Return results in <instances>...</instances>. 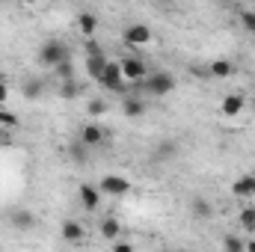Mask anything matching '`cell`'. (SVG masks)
<instances>
[{"mask_svg":"<svg viewBox=\"0 0 255 252\" xmlns=\"http://www.w3.org/2000/svg\"><path fill=\"white\" fill-rule=\"evenodd\" d=\"M142 83H145L142 89H145L151 98H163V95L175 92V86H178V80H175L172 71H151V74H145Z\"/></svg>","mask_w":255,"mask_h":252,"instance_id":"6da1fadb","label":"cell"},{"mask_svg":"<svg viewBox=\"0 0 255 252\" xmlns=\"http://www.w3.org/2000/svg\"><path fill=\"white\" fill-rule=\"evenodd\" d=\"M68 57H71V51H68V45H65L63 39H48L39 48V65L42 68H54L57 63H63Z\"/></svg>","mask_w":255,"mask_h":252,"instance_id":"7a4b0ae2","label":"cell"},{"mask_svg":"<svg viewBox=\"0 0 255 252\" xmlns=\"http://www.w3.org/2000/svg\"><path fill=\"white\" fill-rule=\"evenodd\" d=\"M122 42L128 48H148L154 42V33H151L148 24H128L122 30Z\"/></svg>","mask_w":255,"mask_h":252,"instance_id":"3957f363","label":"cell"},{"mask_svg":"<svg viewBox=\"0 0 255 252\" xmlns=\"http://www.w3.org/2000/svg\"><path fill=\"white\" fill-rule=\"evenodd\" d=\"M98 83H101L104 89H110V92H125V89H128L125 74H122L119 63H113V60H107V65H104V74L98 77Z\"/></svg>","mask_w":255,"mask_h":252,"instance_id":"277c9868","label":"cell"},{"mask_svg":"<svg viewBox=\"0 0 255 252\" xmlns=\"http://www.w3.org/2000/svg\"><path fill=\"white\" fill-rule=\"evenodd\" d=\"M119 68H122V74H125L128 83H142L145 74H148V68H145V63H142L139 57H125V60H119Z\"/></svg>","mask_w":255,"mask_h":252,"instance_id":"5b68a950","label":"cell"},{"mask_svg":"<svg viewBox=\"0 0 255 252\" xmlns=\"http://www.w3.org/2000/svg\"><path fill=\"white\" fill-rule=\"evenodd\" d=\"M98 187H101V193H104V196L119 199V196H128V193H130V181H128L125 175H104Z\"/></svg>","mask_w":255,"mask_h":252,"instance_id":"8992f818","label":"cell"},{"mask_svg":"<svg viewBox=\"0 0 255 252\" xmlns=\"http://www.w3.org/2000/svg\"><path fill=\"white\" fill-rule=\"evenodd\" d=\"M9 223H12V229H18V232H33V229L39 226V217H36L33 211H27V208H15V211L9 214Z\"/></svg>","mask_w":255,"mask_h":252,"instance_id":"52a82bcc","label":"cell"},{"mask_svg":"<svg viewBox=\"0 0 255 252\" xmlns=\"http://www.w3.org/2000/svg\"><path fill=\"white\" fill-rule=\"evenodd\" d=\"M89 148H98V145H104V139H107V130L104 125H98V122H86V125L80 127V133H77Z\"/></svg>","mask_w":255,"mask_h":252,"instance_id":"ba28073f","label":"cell"},{"mask_svg":"<svg viewBox=\"0 0 255 252\" xmlns=\"http://www.w3.org/2000/svg\"><path fill=\"white\" fill-rule=\"evenodd\" d=\"M178 157V142L175 139H160L157 145H154V151H151V160L154 163H169V160H175Z\"/></svg>","mask_w":255,"mask_h":252,"instance_id":"9c48e42d","label":"cell"},{"mask_svg":"<svg viewBox=\"0 0 255 252\" xmlns=\"http://www.w3.org/2000/svg\"><path fill=\"white\" fill-rule=\"evenodd\" d=\"M101 187H92V184H80L77 190V199H80V205L86 208V211H98V205H101Z\"/></svg>","mask_w":255,"mask_h":252,"instance_id":"30bf717a","label":"cell"},{"mask_svg":"<svg viewBox=\"0 0 255 252\" xmlns=\"http://www.w3.org/2000/svg\"><path fill=\"white\" fill-rule=\"evenodd\" d=\"M244 110H247L244 95H226V98L220 101V113H223L226 119H235V116H241Z\"/></svg>","mask_w":255,"mask_h":252,"instance_id":"8fae6325","label":"cell"},{"mask_svg":"<svg viewBox=\"0 0 255 252\" xmlns=\"http://www.w3.org/2000/svg\"><path fill=\"white\" fill-rule=\"evenodd\" d=\"M104 65H107V57H104V51H95V54H89L86 57V74L98 83V77L104 74Z\"/></svg>","mask_w":255,"mask_h":252,"instance_id":"7c38bea8","label":"cell"},{"mask_svg":"<svg viewBox=\"0 0 255 252\" xmlns=\"http://www.w3.org/2000/svg\"><path fill=\"white\" fill-rule=\"evenodd\" d=\"M122 113H125L128 119L142 116V113H145V101H142L139 95H125V98H122Z\"/></svg>","mask_w":255,"mask_h":252,"instance_id":"4fadbf2b","label":"cell"},{"mask_svg":"<svg viewBox=\"0 0 255 252\" xmlns=\"http://www.w3.org/2000/svg\"><path fill=\"white\" fill-rule=\"evenodd\" d=\"M60 235H63L68 244H83V235H86V232H83V226H80L77 220H65L63 229H60Z\"/></svg>","mask_w":255,"mask_h":252,"instance_id":"5bb4252c","label":"cell"},{"mask_svg":"<svg viewBox=\"0 0 255 252\" xmlns=\"http://www.w3.org/2000/svg\"><path fill=\"white\" fill-rule=\"evenodd\" d=\"M77 30H80V36L92 39L95 30H98V18H95L92 12H80V15H77Z\"/></svg>","mask_w":255,"mask_h":252,"instance_id":"9a60e30c","label":"cell"},{"mask_svg":"<svg viewBox=\"0 0 255 252\" xmlns=\"http://www.w3.org/2000/svg\"><path fill=\"white\" fill-rule=\"evenodd\" d=\"M68 157H71L74 163H86V160H89V145H86L80 136H74V139L68 142Z\"/></svg>","mask_w":255,"mask_h":252,"instance_id":"2e32d148","label":"cell"},{"mask_svg":"<svg viewBox=\"0 0 255 252\" xmlns=\"http://www.w3.org/2000/svg\"><path fill=\"white\" fill-rule=\"evenodd\" d=\"M98 232H101V238H104V241H116V238H119V232H122V223H119L116 217H104V220L98 223Z\"/></svg>","mask_w":255,"mask_h":252,"instance_id":"e0dca14e","label":"cell"},{"mask_svg":"<svg viewBox=\"0 0 255 252\" xmlns=\"http://www.w3.org/2000/svg\"><path fill=\"white\" fill-rule=\"evenodd\" d=\"M190 214L196 220H211L214 217V205L208 202V199H202V196H196L190 202Z\"/></svg>","mask_w":255,"mask_h":252,"instance_id":"ac0fdd59","label":"cell"},{"mask_svg":"<svg viewBox=\"0 0 255 252\" xmlns=\"http://www.w3.org/2000/svg\"><path fill=\"white\" fill-rule=\"evenodd\" d=\"M232 193L238 196V199H255V193H253V175H241L235 184H232Z\"/></svg>","mask_w":255,"mask_h":252,"instance_id":"d6986e66","label":"cell"},{"mask_svg":"<svg viewBox=\"0 0 255 252\" xmlns=\"http://www.w3.org/2000/svg\"><path fill=\"white\" fill-rule=\"evenodd\" d=\"M80 83H77V77H71V80H60V95H63L65 101H71V98H77L80 95Z\"/></svg>","mask_w":255,"mask_h":252,"instance_id":"ffe728a7","label":"cell"},{"mask_svg":"<svg viewBox=\"0 0 255 252\" xmlns=\"http://www.w3.org/2000/svg\"><path fill=\"white\" fill-rule=\"evenodd\" d=\"M42 92H45L42 80H24V98H27V101H36V98H42Z\"/></svg>","mask_w":255,"mask_h":252,"instance_id":"44dd1931","label":"cell"},{"mask_svg":"<svg viewBox=\"0 0 255 252\" xmlns=\"http://www.w3.org/2000/svg\"><path fill=\"white\" fill-rule=\"evenodd\" d=\"M208 71H211L214 77H229V74L235 71V65L229 63V60H214V63L208 65Z\"/></svg>","mask_w":255,"mask_h":252,"instance_id":"7402d4cb","label":"cell"},{"mask_svg":"<svg viewBox=\"0 0 255 252\" xmlns=\"http://www.w3.org/2000/svg\"><path fill=\"white\" fill-rule=\"evenodd\" d=\"M54 74H57V80H71V77H74V63H71V57L54 65Z\"/></svg>","mask_w":255,"mask_h":252,"instance_id":"603a6c76","label":"cell"},{"mask_svg":"<svg viewBox=\"0 0 255 252\" xmlns=\"http://www.w3.org/2000/svg\"><path fill=\"white\" fill-rule=\"evenodd\" d=\"M238 220H241V226H244L247 232H255V205H247Z\"/></svg>","mask_w":255,"mask_h":252,"instance_id":"cb8c5ba5","label":"cell"},{"mask_svg":"<svg viewBox=\"0 0 255 252\" xmlns=\"http://www.w3.org/2000/svg\"><path fill=\"white\" fill-rule=\"evenodd\" d=\"M86 113H89L92 119H101V116H107V104H104L101 98H92V101L86 104Z\"/></svg>","mask_w":255,"mask_h":252,"instance_id":"d4e9b609","label":"cell"},{"mask_svg":"<svg viewBox=\"0 0 255 252\" xmlns=\"http://www.w3.org/2000/svg\"><path fill=\"white\" fill-rule=\"evenodd\" d=\"M223 250L226 252H247V241H241V238H223Z\"/></svg>","mask_w":255,"mask_h":252,"instance_id":"484cf974","label":"cell"},{"mask_svg":"<svg viewBox=\"0 0 255 252\" xmlns=\"http://www.w3.org/2000/svg\"><path fill=\"white\" fill-rule=\"evenodd\" d=\"M241 27L255 36V9H244V12H241Z\"/></svg>","mask_w":255,"mask_h":252,"instance_id":"4316f807","label":"cell"},{"mask_svg":"<svg viewBox=\"0 0 255 252\" xmlns=\"http://www.w3.org/2000/svg\"><path fill=\"white\" fill-rule=\"evenodd\" d=\"M0 125L6 127V130H12V127H18V116L9 113V110H0Z\"/></svg>","mask_w":255,"mask_h":252,"instance_id":"83f0119b","label":"cell"},{"mask_svg":"<svg viewBox=\"0 0 255 252\" xmlns=\"http://www.w3.org/2000/svg\"><path fill=\"white\" fill-rule=\"evenodd\" d=\"M9 92H12V89H9V80H3V77H0V107H6V104H9Z\"/></svg>","mask_w":255,"mask_h":252,"instance_id":"f1b7e54d","label":"cell"},{"mask_svg":"<svg viewBox=\"0 0 255 252\" xmlns=\"http://www.w3.org/2000/svg\"><path fill=\"white\" fill-rule=\"evenodd\" d=\"M113 250H116V252H130V250H133V244H125V241H116V244H113Z\"/></svg>","mask_w":255,"mask_h":252,"instance_id":"f546056e","label":"cell"},{"mask_svg":"<svg viewBox=\"0 0 255 252\" xmlns=\"http://www.w3.org/2000/svg\"><path fill=\"white\" fill-rule=\"evenodd\" d=\"M247 252H255V241H247Z\"/></svg>","mask_w":255,"mask_h":252,"instance_id":"4dcf8cb0","label":"cell"},{"mask_svg":"<svg viewBox=\"0 0 255 252\" xmlns=\"http://www.w3.org/2000/svg\"><path fill=\"white\" fill-rule=\"evenodd\" d=\"M253 193H255V175H253Z\"/></svg>","mask_w":255,"mask_h":252,"instance_id":"1f68e13d","label":"cell"},{"mask_svg":"<svg viewBox=\"0 0 255 252\" xmlns=\"http://www.w3.org/2000/svg\"><path fill=\"white\" fill-rule=\"evenodd\" d=\"M160 3H172V0H160Z\"/></svg>","mask_w":255,"mask_h":252,"instance_id":"d6a6232c","label":"cell"},{"mask_svg":"<svg viewBox=\"0 0 255 252\" xmlns=\"http://www.w3.org/2000/svg\"><path fill=\"white\" fill-rule=\"evenodd\" d=\"M250 9H255V0H253V6H250Z\"/></svg>","mask_w":255,"mask_h":252,"instance_id":"836d02e7","label":"cell"},{"mask_svg":"<svg viewBox=\"0 0 255 252\" xmlns=\"http://www.w3.org/2000/svg\"><path fill=\"white\" fill-rule=\"evenodd\" d=\"M0 3H6V0H0Z\"/></svg>","mask_w":255,"mask_h":252,"instance_id":"e575fe53","label":"cell"}]
</instances>
